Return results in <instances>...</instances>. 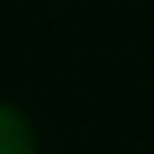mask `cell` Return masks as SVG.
Returning <instances> with one entry per match:
<instances>
[{
    "instance_id": "obj_1",
    "label": "cell",
    "mask_w": 154,
    "mask_h": 154,
    "mask_svg": "<svg viewBox=\"0 0 154 154\" xmlns=\"http://www.w3.org/2000/svg\"><path fill=\"white\" fill-rule=\"evenodd\" d=\"M0 154H26V135L19 120L8 113H0Z\"/></svg>"
}]
</instances>
